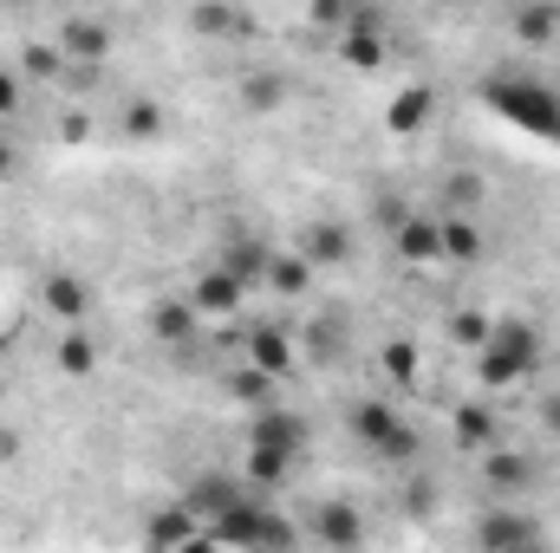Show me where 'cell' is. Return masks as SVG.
Here are the masks:
<instances>
[{"label":"cell","mask_w":560,"mask_h":553,"mask_svg":"<svg viewBox=\"0 0 560 553\" xmlns=\"http://www.w3.org/2000/svg\"><path fill=\"white\" fill-rule=\"evenodd\" d=\"M535 358H541L535 326L502 319V326H489V332H482V345H476V378H482L489 391H502V385H522V378L535 372Z\"/></svg>","instance_id":"6da1fadb"},{"label":"cell","mask_w":560,"mask_h":553,"mask_svg":"<svg viewBox=\"0 0 560 553\" xmlns=\"http://www.w3.org/2000/svg\"><path fill=\"white\" fill-rule=\"evenodd\" d=\"M515 131H528V138H548L560 143V98L548 92V85H528V79H495L489 92H482Z\"/></svg>","instance_id":"7a4b0ae2"},{"label":"cell","mask_w":560,"mask_h":553,"mask_svg":"<svg viewBox=\"0 0 560 553\" xmlns=\"http://www.w3.org/2000/svg\"><path fill=\"white\" fill-rule=\"evenodd\" d=\"M293 541H300L293 521H280L261 495H248L242 508H229V515L209 521V548H293Z\"/></svg>","instance_id":"3957f363"},{"label":"cell","mask_w":560,"mask_h":553,"mask_svg":"<svg viewBox=\"0 0 560 553\" xmlns=\"http://www.w3.org/2000/svg\"><path fill=\"white\" fill-rule=\"evenodd\" d=\"M352 436H359L372 456H385V462L418 456V430L398 416V404H392V398H365V404L352 411Z\"/></svg>","instance_id":"277c9868"},{"label":"cell","mask_w":560,"mask_h":553,"mask_svg":"<svg viewBox=\"0 0 560 553\" xmlns=\"http://www.w3.org/2000/svg\"><path fill=\"white\" fill-rule=\"evenodd\" d=\"M248 449H275V456H287V462H300L306 456V416L287 411V404H261L255 411V423H248Z\"/></svg>","instance_id":"5b68a950"},{"label":"cell","mask_w":560,"mask_h":553,"mask_svg":"<svg viewBox=\"0 0 560 553\" xmlns=\"http://www.w3.org/2000/svg\"><path fill=\"white\" fill-rule=\"evenodd\" d=\"M202 541H209V528H202V515L189 502H163L143 521V548H202Z\"/></svg>","instance_id":"8992f818"},{"label":"cell","mask_w":560,"mask_h":553,"mask_svg":"<svg viewBox=\"0 0 560 553\" xmlns=\"http://www.w3.org/2000/svg\"><path fill=\"white\" fill-rule=\"evenodd\" d=\"M248 495H261V489H248V482H235V475H222V469H209V475H196L189 489H183V502L202 515V528L215 521V515H229V508H242Z\"/></svg>","instance_id":"52a82bcc"},{"label":"cell","mask_w":560,"mask_h":553,"mask_svg":"<svg viewBox=\"0 0 560 553\" xmlns=\"http://www.w3.org/2000/svg\"><path fill=\"white\" fill-rule=\"evenodd\" d=\"M541 541V521L535 515H515V508H489L476 521V548L489 553H515V548H535Z\"/></svg>","instance_id":"ba28073f"},{"label":"cell","mask_w":560,"mask_h":553,"mask_svg":"<svg viewBox=\"0 0 560 553\" xmlns=\"http://www.w3.org/2000/svg\"><path fill=\"white\" fill-rule=\"evenodd\" d=\"M332 46H339V59L359 66V72H378V66H385V33H378L372 20H346V26L332 33Z\"/></svg>","instance_id":"9c48e42d"},{"label":"cell","mask_w":560,"mask_h":553,"mask_svg":"<svg viewBox=\"0 0 560 553\" xmlns=\"http://www.w3.org/2000/svg\"><path fill=\"white\" fill-rule=\"evenodd\" d=\"M189 33L222 46V39H242V33H248V13H242L235 0H196V7H189Z\"/></svg>","instance_id":"30bf717a"},{"label":"cell","mask_w":560,"mask_h":553,"mask_svg":"<svg viewBox=\"0 0 560 553\" xmlns=\"http://www.w3.org/2000/svg\"><path fill=\"white\" fill-rule=\"evenodd\" d=\"M430 118H436V85H411V92H398V98H392L385 131H392V138H418Z\"/></svg>","instance_id":"8fae6325"},{"label":"cell","mask_w":560,"mask_h":553,"mask_svg":"<svg viewBox=\"0 0 560 553\" xmlns=\"http://www.w3.org/2000/svg\"><path fill=\"white\" fill-rule=\"evenodd\" d=\"M398 255L418 261V268L443 261V222H430V215H398Z\"/></svg>","instance_id":"7c38bea8"},{"label":"cell","mask_w":560,"mask_h":553,"mask_svg":"<svg viewBox=\"0 0 560 553\" xmlns=\"http://www.w3.org/2000/svg\"><path fill=\"white\" fill-rule=\"evenodd\" d=\"M242 286H248V280L235 274V268H209V274L196 280L189 306H196V313H235V306H242Z\"/></svg>","instance_id":"4fadbf2b"},{"label":"cell","mask_w":560,"mask_h":553,"mask_svg":"<svg viewBox=\"0 0 560 553\" xmlns=\"http://www.w3.org/2000/svg\"><path fill=\"white\" fill-rule=\"evenodd\" d=\"M59 46H66V59H85V66H105L112 59V33L98 20H66Z\"/></svg>","instance_id":"5bb4252c"},{"label":"cell","mask_w":560,"mask_h":553,"mask_svg":"<svg viewBox=\"0 0 560 553\" xmlns=\"http://www.w3.org/2000/svg\"><path fill=\"white\" fill-rule=\"evenodd\" d=\"M313 534H319L326 548H359V541H365V528H359V515H352L346 502H332V508L319 515V528H313Z\"/></svg>","instance_id":"9a60e30c"},{"label":"cell","mask_w":560,"mask_h":553,"mask_svg":"<svg viewBox=\"0 0 560 553\" xmlns=\"http://www.w3.org/2000/svg\"><path fill=\"white\" fill-rule=\"evenodd\" d=\"M248 365H261L268 378H287V372H293V345H287L280 332H255V339H248Z\"/></svg>","instance_id":"2e32d148"},{"label":"cell","mask_w":560,"mask_h":553,"mask_svg":"<svg viewBox=\"0 0 560 553\" xmlns=\"http://www.w3.org/2000/svg\"><path fill=\"white\" fill-rule=\"evenodd\" d=\"M268 280H275L280 293H306V280H313V261H306L300 248H287V255H275V261H268Z\"/></svg>","instance_id":"e0dca14e"},{"label":"cell","mask_w":560,"mask_h":553,"mask_svg":"<svg viewBox=\"0 0 560 553\" xmlns=\"http://www.w3.org/2000/svg\"><path fill=\"white\" fill-rule=\"evenodd\" d=\"M482 475L495 482V489H522L535 469H528V456H515V449H489V462H482Z\"/></svg>","instance_id":"ac0fdd59"},{"label":"cell","mask_w":560,"mask_h":553,"mask_svg":"<svg viewBox=\"0 0 560 553\" xmlns=\"http://www.w3.org/2000/svg\"><path fill=\"white\" fill-rule=\"evenodd\" d=\"M476 255H482L476 222H443V261H476Z\"/></svg>","instance_id":"d6986e66"},{"label":"cell","mask_w":560,"mask_h":553,"mask_svg":"<svg viewBox=\"0 0 560 553\" xmlns=\"http://www.w3.org/2000/svg\"><path fill=\"white\" fill-rule=\"evenodd\" d=\"M92 365H98V352H92V339H85V332H66V339H59V372H72V378H85Z\"/></svg>","instance_id":"ffe728a7"},{"label":"cell","mask_w":560,"mask_h":553,"mask_svg":"<svg viewBox=\"0 0 560 553\" xmlns=\"http://www.w3.org/2000/svg\"><path fill=\"white\" fill-rule=\"evenodd\" d=\"M300 255H306L313 268H319V261H346V235H339V228H313V235L300 242Z\"/></svg>","instance_id":"44dd1931"},{"label":"cell","mask_w":560,"mask_h":553,"mask_svg":"<svg viewBox=\"0 0 560 553\" xmlns=\"http://www.w3.org/2000/svg\"><path fill=\"white\" fill-rule=\"evenodd\" d=\"M456 436H463L469 449H489V436H495V416L482 411V404H469V411L456 416Z\"/></svg>","instance_id":"7402d4cb"},{"label":"cell","mask_w":560,"mask_h":553,"mask_svg":"<svg viewBox=\"0 0 560 553\" xmlns=\"http://www.w3.org/2000/svg\"><path fill=\"white\" fill-rule=\"evenodd\" d=\"M46 306H52L59 319H79V313H85V286H79V280H52V286H46Z\"/></svg>","instance_id":"603a6c76"},{"label":"cell","mask_w":560,"mask_h":553,"mask_svg":"<svg viewBox=\"0 0 560 553\" xmlns=\"http://www.w3.org/2000/svg\"><path fill=\"white\" fill-rule=\"evenodd\" d=\"M125 131H131V138H156V131H163V111H156V105H131V111H125Z\"/></svg>","instance_id":"cb8c5ba5"},{"label":"cell","mask_w":560,"mask_h":553,"mask_svg":"<svg viewBox=\"0 0 560 553\" xmlns=\"http://www.w3.org/2000/svg\"><path fill=\"white\" fill-rule=\"evenodd\" d=\"M385 372H392L398 385H405V378L418 372V352H411V339H398V345H385Z\"/></svg>","instance_id":"d4e9b609"},{"label":"cell","mask_w":560,"mask_h":553,"mask_svg":"<svg viewBox=\"0 0 560 553\" xmlns=\"http://www.w3.org/2000/svg\"><path fill=\"white\" fill-rule=\"evenodd\" d=\"M20 98H26V79L20 72H0V125L20 118Z\"/></svg>","instance_id":"484cf974"},{"label":"cell","mask_w":560,"mask_h":553,"mask_svg":"<svg viewBox=\"0 0 560 553\" xmlns=\"http://www.w3.org/2000/svg\"><path fill=\"white\" fill-rule=\"evenodd\" d=\"M555 7H528V13H522V39H555Z\"/></svg>","instance_id":"4316f807"},{"label":"cell","mask_w":560,"mask_h":553,"mask_svg":"<svg viewBox=\"0 0 560 553\" xmlns=\"http://www.w3.org/2000/svg\"><path fill=\"white\" fill-rule=\"evenodd\" d=\"M242 98H248L255 111H275V105H280V79H248V92H242Z\"/></svg>","instance_id":"83f0119b"},{"label":"cell","mask_w":560,"mask_h":553,"mask_svg":"<svg viewBox=\"0 0 560 553\" xmlns=\"http://www.w3.org/2000/svg\"><path fill=\"white\" fill-rule=\"evenodd\" d=\"M313 20H319V26H332V33H339V26H346V20H352V7H346V0H313Z\"/></svg>","instance_id":"f1b7e54d"},{"label":"cell","mask_w":560,"mask_h":553,"mask_svg":"<svg viewBox=\"0 0 560 553\" xmlns=\"http://www.w3.org/2000/svg\"><path fill=\"white\" fill-rule=\"evenodd\" d=\"M13 163H20V156H13V143L0 138V183H7V176H13Z\"/></svg>","instance_id":"f546056e"},{"label":"cell","mask_w":560,"mask_h":553,"mask_svg":"<svg viewBox=\"0 0 560 553\" xmlns=\"http://www.w3.org/2000/svg\"><path fill=\"white\" fill-rule=\"evenodd\" d=\"M548 430H560V398H548Z\"/></svg>","instance_id":"4dcf8cb0"}]
</instances>
